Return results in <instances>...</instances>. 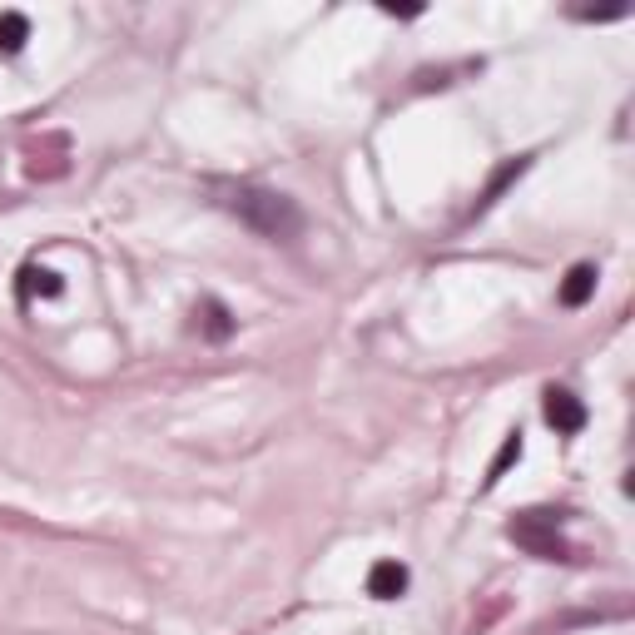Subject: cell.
I'll list each match as a JSON object with an SVG mask.
<instances>
[{"label": "cell", "mask_w": 635, "mask_h": 635, "mask_svg": "<svg viewBox=\"0 0 635 635\" xmlns=\"http://www.w3.org/2000/svg\"><path fill=\"white\" fill-rule=\"evenodd\" d=\"M591 293H596V268H591V263H576V268L561 278V303H566V308H586Z\"/></svg>", "instance_id": "5"}, {"label": "cell", "mask_w": 635, "mask_h": 635, "mask_svg": "<svg viewBox=\"0 0 635 635\" xmlns=\"http://www.w3.org/2000/svg\"><path fill=\"white\" fill-rule=\"evenodd\" d=\"M521 457V432H511L507 442H502V452H497V462H492V472H487V487H497L502 477H507V467Z\"/></svg>", "instance_id": "10"}, {"label": "cell", "mask_w": 635, "mask_h": 635, "mask_svg": "<svg viewBox=\"0 0 635 635\" xmlns=\"http://www.w3.org/2000/svg\"><path fill=\"white\" fill-rule=\"evenodd\" d=\"M199 328H204V338L224 343V338L234 333V318H229V308H224V303H214V298H209V303L199 308Z\"/></svg>", "instance_id": "7"}, {"label": "cell", "mask_w": 635, "mask_h": 635, "mask_svg": "<svg viewBox=\"0 0 635 635\" xmlns=\"http://www.w3.org/2000/svg\"><path fill=\"white\" fill-rule=\"evenodd\" d=\"M60 298L65 293V283H60V273H50V268H25L20 273V298Z\"/></svg>", "instance_id": "6"}, {"label": "cell", "mask_w": 635, "mask_h": 635, "mask_svg": "<svg viewBox=\"0 0 635 635\" xmlns=\"http://www.w3.org/2000/svg\"><path fill=\"white\" fill-rule=\"evenodd\" d=\"M25 40H30V20H25L20 10H5V15H0V50L15 55Z\"/></svg>", "instance_id": "9"}, {"label": "cell", "mask_w": 635, "mask_h": 635, "mask_svg": "<svg viewBox=\"0 0 635 635\" xmlns=\"http://www.w3.org/2000/svg\"><path fill=\"white\" fill-rule=\"evenodd\" d=\"M229 214L244 224V229H254L258 239H268V244H288V239H298V229H303V209L288 199V194H278V189H258V184H239V189H229Z\"/></svg>", "instance_id": "1"}, {"label": "cell", "mask_w": 635, "mask_h": 635, "mask_svg": "<svg viewBox=\"0 0 635 635\" xmlns=\"http://www.w3.org/2000/svg\"><path fill=\"white\" fill-rule=\"evenodd\" d=\"M521 169H526V159H507V164L492 174V184H487V189H482V199H477V214H482V209H492V204L507 194V184L516 179V174H521Z\"/></svg>", "instance_id": "8"}, {"label": "cell", "mask_w": 635, "mask_h": 635, "mask_svg": "<svg viewBox=\"0 0 635 635\" xmlns=\"http://www.w3.org/2000/svg\"><path fill=\"white\" fill-rule=\"evenodd\" d=\"M507 536L521 546V551L541 556V561H566V556H571L566 541H561V531H556V511H521V516L507 526Z\"/></svg>", "instance_id": "2"}, {"label": "cell", "mask_w": 635, "mask_h": 635, "mask_svg": "<svg viewBox=\"0 0 635 635\" xmlns=\"http://www.w3.org/2000/svg\"><path fill=\"white\" fill-rule=\"evenodd\" d=\"M546 422L556 427V437H576V432L586 427V407H581V397L566 392V387H551V392H546Z\"/></svg>", "instance_id": "3"}, {"label": "cell", "mask_w": 635, "mask_h": 635, "mask_svg": "<svg viewBox=\"0 0 635 635\" xmlns=\"http://www.w3.org/2000/svg\"><path fill=\"white\" fill-rule=\"evenodd\" d=\"M402 591H407V566L402 561H378L368 571V596L373 601H397Z\"/></svg>", "instance_id": "4"}]
</instances>
